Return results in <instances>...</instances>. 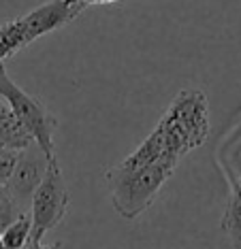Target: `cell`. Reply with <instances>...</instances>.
Segmentation results:
<instances>
[{
	"label": "cell",
	"instance_id": "10",
	"mask_svg": "<svg viewBox=\"0 0 241 249\" xmlns=\"http://www.w3.org/2000/svg\"><path fill=\"white\" fill-rule=\"evenodd\" d=\"M24 213L21 207L17 205V200L11 196V192L7 190V185H0V232H2L7 226L17 219Z\"/></svg>",
	"mask_w": 241,
	"mask_h": 249
},
{
	"label": "cell",
	"instance_id": "3",
	"mask_svg": "<svg viewBox=\"0 0 241 249\" xmlns=\"http://www.w3.org/2000/svg\"><path fill=\"white\" fill-rule=\"evenodd\" d=\"M71 207V192H68L64 173L56 158L49 160L39 188L34 190L30 200V219H32V236L30 241H41L49 230H54Z\"/></svg>",
	"mask_w": 241,
	"mask_h": 249
},
{
	"label": "cell",
	"instance_id": "11",
	"mask_svg": "<svg viewBox=\"0 0 241 249\" xmlns=\"http://www.w3.org/2000/svg\"><path fill=\"white\" fill-rule=\"evenodd\" d=\"M17 154H20V151L0 149V185H7L11 173H13V168H15Z\"/></svg>",
	"mask_w": 241,
	"mask_h": 249
},
{
	"label": "cell",
	"instance_id": "14",
	"mask_svg": "<svg viewBox=\"0 0 241 249\" xmlns=\"http://www.w3.org/2000/svg\"><path fill=\"white\" fill-rule=\"evenodd\" d=\"M0 249H4V245H2V239H0Z\"/></svg>",
	"mask_w": 241,
	"mask_h": 249
},
{
	"label": "cell",
	"instance_id": "2",
	"mask_svg": "<svg viewBox=\"0 0 241 249\" xmlns=\"http://www.w3.org/2000/svg\"><path fill=\"white\" fill-rule=\"evenodd\" d=\"M0 96L9 103V107L15 111V115L20 117V122L24 124V128L32 134L34 143L47 154L49 158L56 156V145H54V132L58 126L56 115L47 109V105L41 98L28 94L26 89H21L13 79L9 77V72L4 71V64L0 62Z\"/></svg>",
	"mask_w": 241,
	"mask_h": 249
},
{
	"label": "cell",
	"instance_id": "9",
	"mask_svg": "<svg viewBox=\"0 0 241 249\" xmlns=\"http://www.w3.org/2000/svg\"><path fill=\"white\" fill-rule=\"evenodd\" d=\"M226 232L231 234L235 249H241V190L233 196L231 205H228V211L224 215V224Z\"/></svg>",
	"mask_w": 241,
	"mask_h": 249
},
{
	"label": "cell",
	"instance_id": "12",
	"mask_svg": "<svg viewBox=\"0 0 241 249\" xmlns=\"http://www.w3.org/2000/svg\"><path fill=\"white\" fill-rule=\"evenodd\" d=\"M26 249H62L60 243H54V245H43L41 241H30L26 245Z\"/></svg>",
	"mask_w": 241,
	"mask_h": 249
},
{
	"label": "cell",
	"instance_id": "5",
	"mask_svg": "<svg viewBox=\"0 0 241 249\" xmlns=\"http://www.w3.org/2000/svg\"><path fill=\"white\" fill-rule=\"evenodd\" d=\"M83 11V7L75 4L73 0H49V2L41 4V7L32 9L30 13L17 18L24 35L26 45L34 43L37 38H41L45 35L54 30H60L66 24H71L73 19H77V15Z\"/></svg>",
	"mask_w": 241,
	"mask_h": 249
},
{
	"label": "cell",
	"instance_id": "4",
	"mask_svg": "<svg viewBox=\"0 0 241 249\" xmlns=\"http://www.w3.org/2000/svg\"><path fill=\"white\" fill-rule=\"evenodd\" d=\"M49 160L51 158L45 154L37 143H32L30 147H26V149H21L20 154H17L15 168L7 181V190L11 192V196L15 198L20 207L30 205L34 190L39 188L41 179L45 177Z\"/></svg>",
	"mask_w": 241,
	"mask_h": 249
},
{
	"label": "cell",
	"instance_id": "13",
	"mask_svg": "<svg viewBox=\"0 0 241 249\" xmlns=\"http://www.w3.org/2000/svg\"><path fill=\"white\" fill-rule=\"evenodd\" d=\"M79 7H90V4H107V2H118V0H73Z\"/></svg>",
	"mask_w": 241,
	"mask_h": 249
},
{
	"label": "cell",
	"instance_id": "6",
	"mask_svg": "<svg viewBox=\"0 0 241 249\" xmlns=\"http://www.w3.org/2000/svg\"><path fill=\"white\" fill-rule=\"evenodd\" d=\"M34 143L32 134L24 128L15 111L9 107L7 100L0 96V149L21 151Z\"/></svg>",
	"mask_w": 241,
	"mask_h": 249
},
{
	"label": "cell",
	"instance_id": "8",
	"mask_svg": "<svg viewBox=\"0 0 241 249\" xmlns=\"http://www.w3.org/2000/svg\"><path fill=\"white\" fill-rule=\"evenodd\" d=\"M24 47H28L21 35V28L17 19H11L7 24L0 26V62H4L11 55H15L17 52H21Z\"/></svg>",
	"mask_w": 241,
	"mask_h": 249
},
{
	"label": "cell",
	"instance_id": "1",
	"mask_svg": "<svg viewBox=\"0 0 241 249\" xmlns=\"http://www.w3.org/2000/svg\"><path fill=\"white\" fill-rule=\"evenodd\" d=\"M173 171L160 164H133L122 160L105 173L109 196L118 215L124 219H137L147 211L162 185L171 179Z\"/></svg>",
	"mask_w": 241,
	"mask_h": 249
},
{
	"label": "cell",
	"instance_id": "7",
	"mask_svg": "<svg viewBox=\"0 0 241 249\" xmlns=\"http://www.w3.org/2000/svg\"><path fill=\"white\" fill-rule=\"evenodd\" d=\"M32 236V219L30 213H21L17 219H13L7 228L0 232L4 249H26Z\"/></svg>",
	"mask_w": 241,
	"mask_h": 249
}]
</instances>
